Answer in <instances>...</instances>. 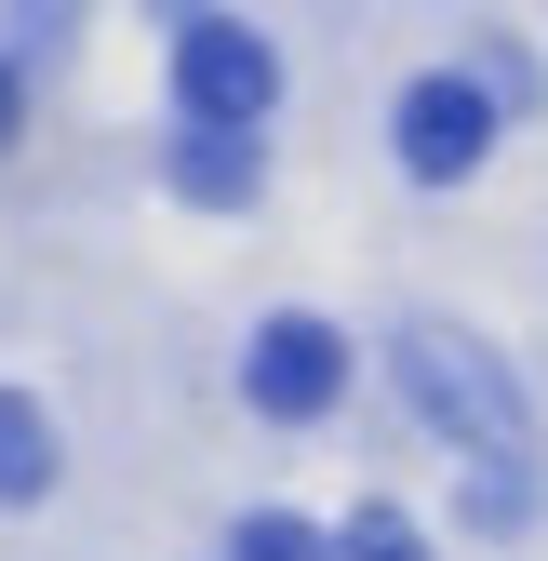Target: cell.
Instances as JSON below:
<instances>
[{
    "label": "cell",
    "instance_id": "cell-1",
    "mask_svg": "<svg viewBox=\"0 0 548 561\" xmlns=\"http://www.w3.org/2000/svg\"><path fill=\"white\" fill-rule=\"evenodd\" d=\"M174 94L201 134H254L267 107H282V54H267L241 14H187L174 27Z\"/></svg>",
    "mask_w": 548,
    "mask_h": 561
},
{
    "label": "cell",
    "instance_id": "cell-8",
    "mask_svg": "<svg viewBox=\"0 0 548 561\" xmlns=\"http://www.w3.org/2000/svg\"><path fill=\"white\" fill-rule=\"evenodd\" d=\"M241 561H334V535H308L295 508H254L241 522Z\"/></svg>",
    "mask_w": 548,
    "mask_h": 561
},
{
    "label": "cell",
    "instance_id": "cell-5",
    "mask_svg": "<svg viewBox=\"0 0 548 561\" xmlns=\"http://www.w3.org/2000/svg\"><path fill=\"white\" fill-rule=\"evenodd\" d=\"M0 495H54V414L27 401V388H0Z\"/></svg>",
    "mask_w": 548,
    "mask_h": 561
},
{
    "label": "cell",
    "instance_id": "cell-2",
    "mask_svg": "<svg viewBox=\"0 0 548 561\" xmlns=\"http://www.w3.org/2000/svg\"><path fill=\"white\" fill-rule=\"evenodd\" d=\"M401 388H415L455 442H482V455H522V388L495 375V347H468V334H401Z\"/></svg>",
    "mask_w": 548,
    "mask_h": 561
},
{
    "label": "cell",
    "instance_id": "cell-7",
    "mask_svg": "<svg viewBox=\"0 0 548 561\" xmlns=\"http://www.w3.org/2000/svg\"><path fill=\"white\" fill-rule=\"evenodd\" d=\"M334 561H429V535L401 522V508H362L349 535H334Z\"/></svg>",
    "mask_w": 548,
    "mask_h": 561
},
{
    "label": "cell",
    "instance_id": "cell-6",
    "mask_svg": "<svg viewBox=\"0 0 548 561\" xmlns=\"http://www.w3.org/2000/svg\"><path fill=\"white\" fill-rule=\"evenodd\" d=\"M174 187L187 201H254V134H174Z\"/></svg>",
    "mask_w": 548,
    "mask_h": 561
},
{
    "label": "cell",
    "instance_id": "cell-4",
    "mask_svg": "<svg viewBox=\"0 0 548 561\" xmlns=\"http://www.w3.org/2000/svg\"><path fill=\"white\" fill-rule=\"evenodd\" d=\"M241 388H254V414H321L334 388H349V347H334V321H254V347H241Z\"/></svg>",
    "mask_w": 548,
    "mask_h": 561
},
{
    "label": "cell",
    "instance_id": "cell-3",
    "mask_svg": "<svg viewBox=\"0 0 548 561\" xmlns=\"http://www.w3.org/2000/svg\"><path fill=\"white\" fill-rule=\"evenodd\" d=\"M388 134H401V174L455 187V174H482V148H495V94L482 81H415Z\"/></svg>",
    "mask_w": 548,
    "mask_h": 561
},
{
    "label": "cell",
    "instance_id": "cell-9",
    "mask_svg": "<svg viewBox=\"0 0 548 561\" xmlns=\"http://www.w3.org/2000/svg\"><path fill=\"white\" fill-rule=\"evenodd\" d=\"M14 107H27V94H14V67H0V148H14Z\"/></svg>",
    "mask_w": 548,
    "mask_h": 561
}]
</instances>
